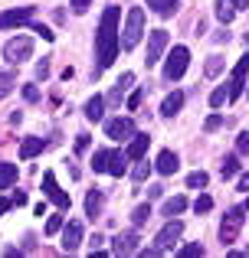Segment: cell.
I'll return each mask as SVG.
<instances>
[{"mask_svg":"<svg viewBox=\"0 0 249 258\" xmlns=\"http://www.w3.org/2000/svg\"><path fill=\"white\" fill-rule=\"evenodd\" d=\"M246 255H249V248H246Z\"/></svg>","mask_w":249,"mask_h":258,"instance_id":"obj_53","label":"cell"},{"mask_svg":"<svg viewBox=\"0 0 249 258\" xmlns=\"http://www.w3.org/2000/svg\"><path fill=\"white\" fill-rule=\"evenodd\" d=\"M236 186H239V189H249V173L239 176V183H236Z\"/></svg>","mask_w":249,"mask_h":258,"instance_id":"obj_49","label":"cell"},{"mask_svg":"<svg viewBox=\"0 0 249 258\" xmlns=\"http://www.w3.org/2000/svg\"><path fill=\"white\" fill-rule=\"evenodd\" d=\"M246 95H249V88H246Z\"/></svg>","mask_w":249,"mask_h":258,"instance_id":"obj_54","label":"cell"},{"mask_svg":"<svg viewBox=\"0 0 249 258\" xmlns=\"http://www.w3.org/2000/svg\"><path fill=\"white\" fill-rule=\"evenodd\" d=\"M193 209H197V213H210V209H213V200L207 193H200L197 200H193Z\"/></svg>","mask_w":249,"mask_h":258,"instance_id":"obj_33","label":"cell"},{"mask_svg":"<svg viewBox=\"0 0 249 258\" xmlns=\"http://www.w3.org/2000/svg\"><path fill=\"white\" fill-rule=\"evenodd\" d=\"M236 151H239V154H246V157H249V131H243V134L236 138Z\"/></svg>","mask_w":249,"mask_h":258,"instance_id":"obj_38","label":"cell"},{"mask_svg":"<svg viewBox=\"0 0 249 258\" xmlns=\"http://www.w3.org/2000/svg\"><path fill=\"white\" fill-rule=\"evenodd\" d=\"M30 56H33V39H30V36H17V39H10V43L4 46V59H7L10 66L26 62Z\"/></svg>","mask_w":249,"mask_h":258,"instance_id":"obj_6","label":"cell"},{"mask_svg":"<svg viewBox=\"0 0 249 258\" xmlns=\"http://www.w3.org/2000/svg\"><path fill=\"white\" fill-rule=\"evenodd\" d=\"M10 206H13V200H4V196H0V216H4V213H7Z\"/></svg>","mask_w":249,"mask_h":258,"instance_id":"obj_47","label":"cell"},{"mask_svg":"<svg viewBox=\"0 0 249 258\" xmlns=\"http://www.w3.org/2000/svg\"><path fill=\"white\" fill-rule=\"evenodd\" d=\"M223 72V56H210V62H207V76H220Z\"/></svg>","mask_w":249,"mask_h":258,"instance_id":"obj_32","label":"cell"},{"mask_svg":"<svg viewBox=\"0 0 249 258\" xmlns=\"http://www.w3.org/2000/svg\"><path fill=\"white\" fill-rule=\"evenodd\" d=\"M184 209H187V196H171V200L164 203V216H171V219H174V216H180Z\"/></svg>","mask_w":249,"mask_h":258,"instance_id":"obj_25","label":"cell"},{"mask_svg":"<svg viewBox=\"0 0 249 258\" xmlns=\"http://www.w3.org/2000/svg\"><path fill=\"white\" fill-rule=\"evenodd\" d=\"M217 127H223V114H210V118L204 121V131H207V134H213Z\"/></svg>","mask_w":249,"mask_h":258,"instance_id":"obj_35","label":"cell"},{"mask_svg":"<svg viewBox=\"0 0 249 258\" xmlns=\"http://www.w3.org/2000/svg\"><path fill=\"white\" fill-rule=\"evenodd\" d=\"M187 62H190V49H187V46H174L171 56H167V62H164V79L167 82H177V79L187 72Z\"/></svg>","mask_w":249,"mask_h":258,"instance_id":"obj_5","label":"cell"},{"mask_svg":"<svg viewBox=\"0 0 249 258\" xmlns=\"http://www.w3.org/2000/svg\"><path fill=\"white\" fill-rule=\"evenodd\" d=\"M226 101H230V88H226V85H220V88L210 92V108H223Z\"/></svg>","mask_w":249,"mask_h":258,"instance_id":"obj_27","label":"cell"},{"mask_svg":"<svg viewBox=\"0 0 249 258\" xmlns=\"http://www.w3.org/2000/svg\"><path fill=\"white\" fill-rule=\"evenodd\" d=\"M89 4H92V0H72V10H76V13H85V10H89Z\"/></svg>","mask_w":249,"mask_h":258,"instance_id":"obj_42","label":"cell"},{"mask_svg":"<svg viewBox=\"0 0 249 258\" xmlns=\"http://www.w3.org/2000/svg\"><path fill=\"white\" fill-rule=\"evenodd\" d=\"M79 245H82V222L72 219V222H66V226H63V252L72 255Z\"/></svg>","mask_w":249,"mask_h":258,"instance_id":"obj_14","label":"cell"},{"mask_svg":"<svg viewBox=\"0 0 249 258\" xmlns=\"http://www.w3.org/2000/svg\"><path fill=\"white\" fill-rule=\"evenodd\" d=\"M63 226H66V222H63V216H49V219H46V235H56Z\"/></svg>","mask_w":249,"mask_h":258,"instance_id":"obj_34","label":"cell"},{"mask_svg":"<svg viewBox=\"0 0 249 258\" xmlns=\"http://www.w3.org/2000/svg\"><path fill=\"white\" fill-rule=\"evenodd\" d=\"M33 13H36L33 7H17V10L0 13V30H10V26H23V23H30Z\"/></svg>","mask_w":249,"mask_h":258,"instance_id":"obj_12","label":"cell"},{"mask_svg":"<svg viewBox=\"0 0 249 258\" xmlns=\"http://www.w3.org/2000/svg\"><path fill=\"white\" fill-rule=\"evenodd\" d=\"M213 39H217V43H230V33H226V30H220V33H217Z\"/></svg>","mask_w":249,"mask_h":258,"instance_id":"obj_46","label":"cell"},{"mask_svg":"<svg viewBox=\"0 0 249 258\" xmlns=\"http://www.w3.org/2000/svg\"><path fill=\"white\" fill-rule=\"evenodd\" d=\"M13 206H26V193H17V196H13Z\"/></svg>","mask_w":249,"mask_h":258,"instance_id":"obj_48","label":"cell"},{"mask_svg":"<svg viewBox=\"0 0 249 258\" xmlns=\"http://www.w3.org/2000/svg\"><path fill=\"white\" fill-rule=\"evenodd\" d=\"M233 4H236V10H246V7H249V0H233Z\"/></svg>","mask_w":249,"mask_h":258,"instance_id":"obj_50","label":"cell"},{"mask_svg":"<svg viewBox=\"0 0 249 258\" xmlns=\"http://www.w3.org/2000/svg\"><path fill=\"white\" fill-rule=\"evenodd\" d=\"M177 167H180V157L174 151H161L158 154V164H154V170H158V173L171 176V173H177Z\"/></svg>","mask_w":249,"mask_h":258,"instance_id":"obj_15","label":"cell"},{"mask_svg":"<svg viewBox=\"0 0 249 258\" xmlns=\"http://www.w3.org/2000/svg\"><path fill=\"white\" fill-rule=\"evenodd\" d=\"M167 43H171V36H167V30H151V36H147V56H144L147 69L161 62V56H164Z\"/></svg>","mask_w":249,"mask_h":258,"instance_id":"obj_7","label":"cell"},{"mask_svg":"<svg viewBox=\"0 0 249 258\" xmlns=\"http://www.w3.org/2000/svg\"><path fill=\"white\" fill-rule=\"evenodd\" d=\"M92 170H95V173L122 176V173L128 170V154H118V151H95V154H92Z\"/></svg>","mask_w":249,"mask_h":258,"instance_id":"obj_2","label":"cell"},{"mask_svg":"<svg viewBox=\"0 0 249 258\" xmlns=\"http://www.w3.org/2000/svg\"><path fill=\"white\" fill-rule=\"evenodd\" d=\"M102 206H105L102 189H89V193H85V216H89V219L102 216Z\"/></svg>","mask_w":249,"mask_h":258,"instance_id":"obj_17","label":"cell"},{"mask_svg":"<svg viewBox=\"0 0 249 258\" xmlns=\"http://www.w3.org/2000/svg\"><path fill=\"white\" fill-rule=\"evenodd\" d=\"M207 183H210V176H207L204 170H193L190 176H187V186H190V189H204Z\"/></svg>","mask_w":249,"mask_h":258,"instance_id":"obj_31","label":"cell"},{"mask_svg":"<svg viewBox=\"0 0 249 258\" xmlns=\"http://www.w3.org/2000/svg\"><path fill=\"white\" fill-rule=\"evenodd\" d=\"M131 85H134V72H125V76L115 82V88L109 92V105H118V101H122V95H125Z\"/></svg>","mask_w":249,"mask_h":258,"instance_id":"obj_20","label":"cell"},{"mask_svg":"<svg viewBox=\"0 0 249 258\" xmlns=\"http://www.w3.org/2000/svg\"><path fill=\"white\" fill-rule=\"evenodd\" d=\"M158 196H164V186H147V200H158Z\"/></svg>","mask_w":249,"mask_h":258,"instance_id":"obj_45","label":"cell"},{"mask_svg":"<svg viewBox=\"0 0 249 258\" xmlns=\"http://www.w3.org/2000/svg\"><path fill=\"white\" fill-rule=\"evenodd\" d=\"M138 232H134V229H131V232H118L115 235V239H112V252H115V255H134V252H138Z\"/></svg>","mask_w":249,"mask_h":258,"instance_id":"obj_13","label":"cell"},{"mask_svg":"<svg viewBox=\"0 0 249 258\" xmlns=\"http://www.w3.org/2000/svg\"><path fill=\"white\" fill-rule=\"evenodd\" d=\"M180 232H184V222L180 219H171L164 229L158 232V239H154V245L161 248V252H167V248H174V242L180 239Z\"/></svg>","mask_w":249,"mask_h":258,"instance_id":"obj_11","label":"cell"},{"mask_svg":"<svg viewBox=\"0 0 249 258\" xmlns=\"http://www.w3.org/2000/svg\"><path fill=\"white\" fill-rule=\"evenodd\" d=\"M76 151H79V154L89 151V134H79V138H76Z\"/></svg>","mask_w":249,"mask_h":258,"instance_id":"obj_40","label":"cell"},{"mask_svg":"<svg viewBox=\"0 0 249 258\" xmlns=\"http://www.w3.org/2000/svg\"><path fill=\"white\" fill-rule=\"evenodd\" d=\"M102 114H105V98L102 95H95V98L85 101V118L89 121H102Z\"/></svg>","mask_w":249,"mask_h":258,"instance_id":"obj_21","label":"cell"},{"mask_svg":"<svg viewBox=\"0 0 249 258\" xmlns=\"http://www.w3.org/2000/svg\"><path fill=\"white\" fill-rule=\"evenodd\" d=\"M147 176H151V164H147L144 157L134 160V167H131V180H134V183H144Z\"/></svg>","mask_w":249,"mask_h":258,"instance_id":"obj_26","label":"cell"},{"mask_svg":"<svg viewBox=\"0 0 249 258\" xmlns=\"http://www.w3.org/2000/svg\"><path fill=\"white\" fill-rule=\"evenodd\" d=\"M144 36V10L141 7H131L125 17V30H122V49H134Z\"/></svg>","mask_w":249,"mask_h":258,"instance_id":"obj_3","label":"cell"},{"mask_svg":"<svg viewBox=\"0 0 249 258\" xmlns=\"http://www.w3.org/2000/svg\"><path fill=\"white\" fill-rule=\"evenodd\" d=\"M243 222H246V206L226 209L223 222H220V242H223V245H233V242L239 239V229H243Z\"/></svg>","mask_w":249,"mask_h":258,"instance_id":"obj_4","label":"cell"},{"mask_svg":"<svg viewBox=\"0 0 249 258\" xmlns=\"http://www.w3.org/2000/svg\"><path fill=\"white\" fill-rule=\"evenodd\" d=\"M118 17H122V7H109V10L102 13V23H98V33H95V72L92 76H98L102 69H109L112 62H115L118 49H122V33H118Z\"/></svg>","mask_w":249,"mask_h":258,"instance_id":"obj_1","label":"cell"},{"mask_svg":"<svg viewBox=\"0 0 249 258\" xmlns=\"http://www.w3.org/2000/svg\"><path fill=\"white\" fill-rule=\"evenodd\" d=\"M13 88H17V76L13 72H0V98H7Z\"/></svg>","mask_w":249,"mask_h":258,"instance_id":"obj_28","label":"cell"},{"mask_svg":"<svg viewBox=\"0 0 249 258\" xmlns=\"http://www.w3.org/2000/svg\"><path fill=\"white\" fill-rule=\"evenodd\" d=\"M246 46H249V33H246Z\"/></svg>","mask_w":249,"mask_h":258,"instance_id":"obj_51","label":"cell"},{"mask_svg":"<svg viewBox=\"0 0 249 258\" xmlns=\"http://www.w3.org/2000/svg\"><path fill=\"white\" fill-rule=\"evenodd\" d=\"M147 144H151V138H147V134H134L131 141H128V160H141L147 154Z\"/></svg>","mask_w":249,"mask_h":258,"instance_id":"obj_16","label":"cell"},{"mask_svg":"<svg viewBox=\"0 0 249 258\" xmlns=\"http://www.w3.org/2000/svg\"><path fill=\"white\" fill-rule=\"evenodd\" d=\"M33 33H39V36H43V39H46V43H53V33H49V30H46V26H39V23H36V26H33Z\"/></svg>","mask_w":249,"mask_h":258,"instance_id":"obj_43","label":"cell"},{"mask_svg":"<svg viewBox=\"0 0 249 258\" xmlns=\"http://www.w3.org/2000/svg\"><path fill=\"white\" fill-rule=\"evenodd\" d=\"M177 4L180 0H147V7H151L158 17H174V13H177Z\"/></svg>","mask_w":249,"mask_h":258,"instance_id":"obj_22","label":"cell"},{"mask_svg":"<svg viewBox=\"0 0 249 258\" xmlns=\"http://www.w3.org/2000/svg\"><path fill=\"white\" fill-rule=\"evenodd\" d=\"M180 108H184V92H171L164 101H161V114H164V118H174Z\"/></svg>","mask_w":249,"mask_h":258,"instance_id":"obj_18","label":"cell"},{"mask_svg":"<svg viewBox=\"0 0 249 258\" xmlns=\"http://www.w3.org/2000/svg\"><path fill=\"white\" fill-rule=\"evenodd\" d=\"M102 242H105V239H102V235L95 232V235H92V239H89V248H92V252H98V248H102Z\"/></svg>","mask_w":249,"mask_h":258,"instance_id":"obj_44","label":"cell"},{"mask_svg":"<svg viewBox=\"0 0 249 258\" xmlns=\"http://www.w3.org/2000/svg\"><path fill=\"white\" fill-rule=\"evenodd\" d=\"M246 209H249V200H246Z\"/></svg>","mask_w":249,"mask_h":258,"instance_id":"obj_52","label":"cell"},{"mask_svg":"<svg viewBox=\"0 0 249 258\" xmlns=\"http://www.w3.org/2000/svg\"><path fill=\"white\" fill-rule=\"evenodd\" d=\"M220 173H223V180H233V176L239 173V160H236V157L230 154V157L223 160V167H220Z\"/></svg>","mask_w":249,"mask_h":258,"instance_id":"obj_29","label":"cell"},{"mask_svg":"<svg viewBox=\"0 0 249 258\" xmlns=\"http://www.w3.org/2000/svg\"><path fill=\"white\" fill-rule=\"evenodd\" d=\"M43 193L49 196V200L56 203L59 209H69V206H72L69 193H63V189H59V183H56V176H53V170H46V173H43Z\"/></svg>","mask_w":249,"mask_h":258,"instance_id":"obj_10","label":"cell"},{"mask_svg":"<svg viewBox=\"0 0 249 258\" xmlns=\"http://www.w3.org/2000/svg\"><path fill=\"white\" fill-rule=\"evenodd\" d=\"M23 98L26 101H39V88L36 85H23Z\"/></svg>","mask_w":249,"mask_h":258,"instance_id":"obj_39","label":"cell"},{"mask_svg":"<svg viewBox=\"0 0 249 258\" xmlns=\"http://www.w3.org/2000/svg\"><path fill=\"white\" fill-rule=\"evenodd\" d=\"M134 121L131 118H112V121H105V138H112V141H131L134 138Z\"/></svg>","mask_w":249,"mask_h":258,"instance_id":"obj_9","label":"cell"},{"mask_svg":"<svg viewBox=\"0 0 249 258\" xmlns=\"http://www.w3.org/2000/svg\"><path fill=\"white\" fill-rule=\"evenodd\" d=\"M147 219H151V206H138V209L131 213V226H134V229H141Z\"/></svg>","mask_w":249,"mask_h":258,"instance_id":"obj_30","label":"cell"},{"mask_svg":"<svg viewBox=\"0 0 249 258\" xmlns=\"http://www.w3.org/2000/svg\"><path fill=\"white\" fill-rule=\"evenodd\" d=\"M246 76H249V52L246 56H239V62H236V69L230 72V101H236L239 95H243V85H246Z\"/></svg>","mask_w":249,"mask_h":258,"instance_id":"obj_8","label":"cell"},{"mask_svg":"<svg viewBox=\"0 0 249 258\" xmlns=\"http://www.w3.org/2000/svg\"><path fill=\"white\" fill-rule=\"evenodd\" d=\"M36 79H49V62H46V59L36 66Z\"/></svg>","mask_w":249,"mask_h":258,"instance_id":"obj_41","label":"cell"},{"mask_svg":"<svg viewBox=\"0 0 249 258\" xmlns=\"http://www.w3.org/2000/svg\"><path fill=\"white\" fill-rule=\"evenodd\" d=\"M217 17H220V23H233L236 4H233V0H217Z\"/></svg>","mask_w":249,"mask_h":258,"instance_id":"obj_24","label":"cell"},{"mask_svg":"<svg viewBox=\"0 0 249 258\" xmlns=\"http://www.w3.org/2000/svg\"><path fill=\"white\" fill-rule=\"evenodd\" d=\"M197 255H204V245H200V242H193V245H184V248H180V258H197Z\"/></svg>","mask_w":249,"mask_h":258,"instance_id":"obj_36","label":"cell"},{"mask_svg":"<svg viewBox=\"0 0 249 258\" xmlns=\"http://www.w3.org/2000/svg\"><path fill=\"white\" fill-rule=\"evenodd\" d=\"M43 147H46L43 138H23L20 141V157L30 160V157H36V154H43Z\"/></svg>","mask_w":249,"mask_h":258,"instance_id":"obj_19","label":"cell"},{"mask_svg":"<svg viewBox=\"0 0 249 258\" xmlns=\"http://www.w3.org/2000/svg\"><path fill=\"white\" fill-rule=\"evenodd\" d=\"M17 183V164H7V160H0V189L13 186Z\"/></svg>","mask_w":249,"mask_h":258,"instance_id":"obj_23","label":"cell"},{"mask_svg":"<svg viewBox=\"0 0 249 258\" xmlns=\"http://www.w3.org/2000/svg\"><path fill=\"white\" fill-rule=\"evenodd\" d=\"M141 98H144V88H138V92H131V95H128V111H138Z\"/></svg>","mask_w":249,"mask_h":258,"instance_id":"obj_37","label":"cell"}]
</instances>
